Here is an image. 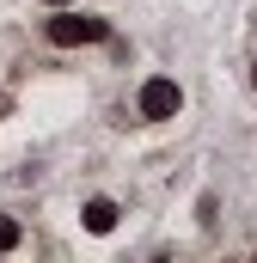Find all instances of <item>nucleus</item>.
<instances>
[{
    "instance_id": "nucleus-1",
    "label": "nucleus",
    "mask_w": 257,
    "mask_h": 263,
    "mask_svg": "<svg viewBox=\"0 0 257 263\" xmlns=\"http://www.w3.org/2000/svg\"><path fill=\"white\" fill-rule=\"evenodd\" d=\"M49 37L56 43H104L111 25L104 18H49Z\"/></svg>"
},
{
    "instance_id": "nucleus-2",
    "label": "nucleus",
    "mask_w": 257,
    "mask_h": 263,
    "mask_svg": "<svg viewBox=\"0 0 257 263\" xmlns=\"http://www.w3.org/2000/svg\"><path fill=\"white\" fill-rule=\"evenodd\" d=\"M141 117H178V86L172 80H147L141 86Z\"/></svg>"
},
{
    "instance_id": "nucleus-3",
    "label": "nucleus",
    "mask_w": 257,
    "mask_h": 263,
    "mask_svg": "<svg viewBox=\"0 0 257 263\" xmlns=\"http://www.w3.org/2000/svg\"><path fill=\"white\" fill-rule=\"evenodd\" d=\"M111 227H117V202H86V233H111Z\"/></svg>"
},
{
    "instance_id": "nucleus-4",
    "label": "nucleus",
    "mask_w": 257,
    "mask_h": 263,
    "mask_svg": "<svg viewBox=\"0 0 257 263\" xmlns=\"http://www.w3.org/2000/svg\"><path fill=\"white\" fill-rule=\"evenodd\" d=\"M12 245H19V220H6V214H0V251H12Z\"/></svg>"
},
{
    "instance_id": "nucleus-5",
    "label": "nucleus",
    "mask_w": 257,
    "mask_h": 263,
    "mask_svg": "<svg viewBox=\"0 0 257 263\" xmlns=\"http://www.w3.org/2000/svg\"><path fill=\"white\" fill-rule=\"evenodd\" d=\"M49 6H62V0H49Z\"/></svg>"
}]
</instances>
